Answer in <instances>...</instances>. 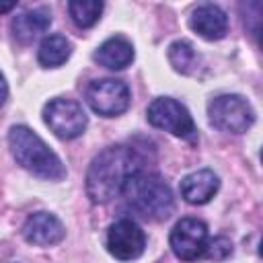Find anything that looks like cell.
Wrapping results in <instances>:
<instances>
[{
	"mask_svg": "<svg viewBox=\"0 0 263 263\" xmlns=\"http://www.w3.org/2000/svg\"><path fill=\"white\" fill-rule=\"evenodd\" d=\"M142 171V158L134 146L115 144L99 152L86 171V195L92 203H107L123 191L127 179Z\"/></svg>",
	"mask_w": 263,
	"mask_h": 263,
	"instance_id": "1",
	"label": "cell"
},
{
	"mask_svg": "<svg viewBox=\"0 0 263 263\" xmlns=\"http://www.w3.org/2000/svg\"><path fill=\"white\" fill-rule=\"evenodd\" d=\"M8 146L14 160L29 173L47 181H62L66 166L60 156L27 125H12L8 132Z\"/></svg>",
	"mask_w": 263,
	"mask_h": 263,
	"instance_id": "2",
	"label": "cell"
},
{
	"mask_svg": "<svg viewBox=\"0 0 263 263\" xmlns=\"http://www.w3.org/2000/svg\"><path fill=\"white\" fill-rule=\"evenodd\" d=\"M123 197L127 205L146 220H166L175 212V199L171 187L156 173L138 171L123 185Z\"/></svg>",
	"mask_w": 263,
	"mask_h": 263,
	"instance_id": "3",
	"label": "cell"
},
{
	"mask_svg": "<svg viewBox=\"0 0 263 263\" xmlns=\"http://www.w3.org/2000/svg\"><path fill=\"white\" fill-rule=\"evenodd\" d=\"M146 119L156 129H164V132H168L177 138H183L187 142H197V129H195L189 109L171 97L154 99L148 105Z\"/></svg>",
	"mask_w": 263,
	"mask_h": 263,
	"instance_id": "4",
	"label": "cell"
},
{
	"mask_svg": "<svg viewBox=\"0 0 263 263\" xmlns=\"http://www.w3.org/2000/svg\"><path fill=\"white\" fill-rule=\"evenodd\" d=\"M210 123L228 134H242L255 121L251 103L240 95H220L208 103Z\"/></svg>",
	"mask_w": 263,
	"mask_h": 263,
	"instance_id": "5",
	"label": "cell"
},
{
	"mask_svg": "<svg viewBox=\"0 0 263 263\" xmlns=\"http://www.w3.org/2000/svg\"><path fill=\"white\" fill-rule=\"evenodd\" d=\"M84 99L95 113L103 117H117L127 111L132 95H129V86L123 80L99 78L86 86Z\"/></svg>",
	"mask_w": 263,
	"mask_h": 263,
	"instance_id": "6",
	"label": "cell"
},
{
	"mask_svg": "<svg viewBox=\"0 0 263 263\" xmlns=\"http://www.w3.org/2000/svg\"><path fill=\"white\" fill-rule=\"evenodd\" d=\"M43 121L45 125L62 140H74L82 136L86 129V113L78 101L72 99H51L43 107Z\"/></svg>",
	"mask_w": 263,
	"mask_h": 263,
	"instance_id": "7",
	"label": "cell"
},
{
	"mask_svg": "<svg viewBox=\"0 0 263 263\" xmlns=\"http://www.w3.org/2000/svg\"><path fill=\"white\" fill-rule=\"evenodd\" d=\"M208 240V226L197 218H181L168 236V245L181 261H197L203 257Z\"/></svg>",
	"mask_w": 263,
	"mask_h": 263,
	"instance_id": "8",
	"label": "cell"
},
{
	"mask_svg": "<svg viewBox=\"0 0 263 263\" xmlns=\"http://www.w3.org/2000/svg\"><path fill=\"white\" fill-rule=\"evenodd\" d=\"M107 249L119 261L138 259L146 249V234L134 220L121 218L107 230Z\"/></svg>",
	"mask_w": 263,
	"mask_h": 263,
	"instance_id": "9",
	"label": "cell"
},
{
	"mask_svg": "<svg viewBox=\"0 0 263 263\" xmlns=\"http://www.w3.org/2000/svg\"><path fill=\"white\" fill-rule=\"evenodd\" d=\"M23 236L29 245L37 247H53L64 240L66 228L58 216L49 212H35L23 224Z\"/></svg>",
	"mask_w": 263,
	"mask_h": 263,
	"instance_id": "10",
	"label": "cell"
},
{
	"mask_svg": "<svg viewBox=\"0 0 263 263\" xmlns=\"http://www.w3.org/2000/svg\"><path fill=\"white\" fill-rule=\"evenodd\" d=\"M218 187H220V179L210 168H199L195 173H189L187 177H183V181L179 185L183 199L193 205L208 203L218 193Z\"/></svg>",
	"mask_w": 263,
	"mask_h": 263,
	"instance_id": "11",
	"label": "cell"
},
{
	"mask_svg": "<svg viewBox=\"0 0 263 263\" xmlns=\"http://www.w3.org/2000/svg\"><path fill=\"white\" fill-rule=\"evenodd\" d=\"M189 27L203 39L216 41L226 35L228 29V16L226 12L216 4H201L191 12Z\"/></svg>",
	"mask_w": 263,
	"mask_h": 263,
	"instance_id": "12",
	"label": "cell"
},
{
	"mask_svg": "<svg viewBox=\"0 0 263 263\" xmlns=\"http://www.w3.org/2000/svg\"><path fill=\"white\" fill-rule=\"evenodd\" d=\"M92 60L109 70H123L134 62V45L123 35H113L95 49Z\"/></svg>",
	"mask_w": 263,
	"mask_h": 263,
	"instance_id": "13",
	"label": "cell"
},
{
	"mask_svg": "<svg viewBox=\"0 0 263 263\" xmlns=\"http://www.w3.org/2000/svg\"><path fill=\"white\" fill-rule=\"evenodd\" d=\"M49 25H51V12L47 8H33L16 14L10 23V29L14 39H18L21 43H31L35 37L45 33Z\"/></svg>",
	"mask_w": 263,
	"mask_h": 263,
	"instance_id": "14",
	"label": "cell"
},
{
	"mask_svg": "<svg viewBox=\"0 0 263 263\" xmlns=\"http://www.w3.org/2000/svg\"><path fill=\"white\" fill-rule=\"evenodd\" d=\"M70 53H72V43L64 35L55 33V35H47L41 41L37 49V60L43 68H58L70 58Z\"/></svg>",
	"mask_w": 263,
	"mask_h": 263,
	"instance_id": "15",
	"label": "cell"
},
{
	"mask_svg": "<svg viewBox=\"0 0 263 263\" xmlns=\"http://www.w3.org/2000/svg\"><path fill=\"white\" fill-rule=\"evenodd\" d=\"M168 62L171 66L181 72V74H191L195 68H197V62H199V55L195 51V47L185 41V39H177L168 45Z\"/></svg>",
	"mask_w": 263,
	"mask_h": 263,
	"instance_id": "16",
	"label": "cell"
},
{
	"mask_svg": "<svg viewBox=\"0 0 263 263\" xmlns=\"http://www.w3.org/2000/svg\"><path fill=\"white\" fill-rule=\"evenodd\" d=\"M68 12H70L76 27L88 29L101 18L103 2H99V0H72V2H68Z\"/></svg>",
	"mask_w": 263,
	"mask_h": 263,
	"instance_id": "17",
	"label": "cell"
},
{
	"mask_svg": "<svg viewBox=\"0 0 263 263\" xmlns=\"http://www.w3.org/2000/svg\"><path fill=\"white\" fill-rule=\"evenodd\" d=\"M203 255H208L214 261H222V259L232 255V242L226 236H216V238L208 240V247H205Z\"/></svg>",
	"mask_w": 263,
	"mask_h": 263,
	"instance_id": "18",
	"label": "cell"
},
{
	"mask_svg": "<svg viewBox=\"0 0 263 263\" xmlns=\"http://www.w3.org/2000/svg\"><path fill=\"white\" fill-rule=\"evenodd\" d=\"M6 97H8V84H6V78H4V74L0 72V107L4 105Z\"/></svg>",
	"mask_w": 263,
	"mask_h": 263,
	"instance_id": "19",
	"label": "cell"
},
{
	"mask_svg": "<svg viewBox=\"0 0 263 263\" xmlns=\"http://www.w3.org/2000/svg\"><path fill=\"white\" fill-rule=\"evenodd\" d=\"M16 6V2H0V14L2 12H8V10H12Z\"/></svg>",
	"mask_w": 263,
	"mask_h": 263,
	"instance_id": "20",
	"label": "cell"
}]
</instances>
